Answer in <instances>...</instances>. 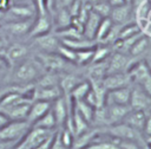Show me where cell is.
Returning a JSON list of instances; mask_svg holds the SVG:
<instances>
[{
	"mask_svg": "<svg viewBox=\"0 0 151 149\" xmlns=\"http://www.w3.org/2000/svg\"><path fill=\"white\" fill-rule=\"evenodd\" d=\"M112 25H113V22H112V20H111L109 17L101 18V19H100V22H99V25H98V28H97L94 39H97V40H99V41H103V40L106 38L107 33L110 32Z\"/></svg>",
	"mask_w": 151,
	"mask_h": 149,
	"instance_id": "obj_24",
	"label": "cell"
},
{
	"mask_svg": "<svg viewBox=\"0 0 151 149\" xmlns=\"http://www.w3.org/2000/svg\"><path fill=\"white\" fill-rule=\"evenodd\" d=\"M32 54V48L28 41L21 40H12L0 53L1 59L4 60L7 69H11L17 63L21 61L26 57Z\"/></svg>",
	"mask_w": 151,
	"mask_h": 149,
	"instance_id": "obj_2",
	"label": "cell"
},
{
	"mask_svg": "<svg viewBox=\"0 0 151 149\" xmlns=\"http://www.w3.org/2000/svg\"><path fill=\"white\" fill-rule=\"evenodd\" d=\"M88 2H91L92 5H94V4H98V2H101V1H105V0H87Z\"/></svg>",
	"mask_w": 151,
	"mask_h": 149,
	"instance_id": "obj_36",
	"label": "cell"
},
{
	"mask_svg": "<svg viewBox=\"0 0 151 149\" xmlns=\"http://www.w3.org/2000/svg\"><path fill=\"white\" fill-rule=\"evenodd\" d=\"M131 89L130 85L122 86L118 89L109 90L105 93L104 104H117V105H130V98H131Z\"/></svg>",
	"mask_w": 151,
	"mask_h": 149,
	"instance_id": "obj_9",
	"label": "cell"
},
{
	"mask_svg": "<svg viewBox=\"0 0 151 149\" xmlns=\"http://www.w3.org/2000/svg\"><path fill=\"white\" fill-rule=\"evenodd\" d=\"M5 21V13H1L0 12V24Z\"/></svg>",
	"mask_w": 151,
	"mask_h": 149,
	"instance_id": "obj_37",
	"label": "cell"
},
{
	"mask_svg": "<svg viewBox=\"0 0 151 149\" xmlns=\"http://www.w3.org/2000/svg\"><path fill=\"white\" fill-rule=\"evenodd\" d=\"M63 96V92L59 85H51V86H34L32 89V99L33 101H46L53 102L58 97Z\"/></svg>",
	"mask_w": 151,
	"mask_h": 149,
	"instance_id": "obj_11",
	"label": "cell"
},
{
	"mask_svg": "<svg viewBox=\"0 0 151 149\" xmlns=\"http://www.w3.org/2000/svg\"><path fill=\"white\" fill-rule=\"evenodd\" d=\"M151 38L147 37V35H143V33L136 38V40L132 43V45L130 46L129 51H127V54L133 57V58H137L144 53L147 52V50L150 48V45H151Z\"/></svg>",
	"mask_w": 151,
	"mask_h": 149,
	"instance_id": "obj_18",
	"label": "cell"
},
{
	"mask_svg": "<svg viewBox=\"0 0 151 149\" xmlns=\"http://www.w3.org/2000/svg\"><path fill=\"white\" fill-rule=\"evenodd\" d=\"M44 72L46 71L40 61L35 58V56L29 54L28 57L8 69L6 84L18 86L33 85Z\"/></svg>",
	"mask_w": 151,
	"mask_h": 149,
	"instance_id": "obj_1",
	"label": "cell"
},
{
	"mask_svg": "<svg viewBox=\"0 0 151 149\" xmlns=\"http://www.w3.org/2000/svg\"><path fill=\"white\" fill-rule=\"evenodd\" d=\"M55 134H57V131H55L53 135H51V136H48L47 138H45L42 142H40V143H39L38 145H35L33 149H51L52 143H53L54 137H55Z\"/></svg>",
	"mask_w": 151,
	"mask_h": 149,
	"instance_id": "obj_27",
	"label": "cell"
},
{
	"mask_svg": "<svg viewBox=\"0 0 151 149\" xmlns=\"http://www.w3.org/2000/svg\"><path fill=\"white\" fill-rule=\"evenodd\" d=\"M18 142L14 141H2L0 140V149H12Z\"/></svg>",
	"mask_w": 151,
	"mask_h": 149,
	"instance_id": "obj_31",
	"label": "cell"
},
{
	"mask_svg": "<svg viewBox=\"0 0 151 149\" xmlns=\"http://www.w3.org/2000/svg\"><path fill=\"white\" fill-rule=\"evenodd\" d=\"M143 134H144L145 138L151 136V115H146L144 128H143Z\"/></svg>",
	"mask_w": 151,
	"mask_h": 149,
	"instance_id": "obj_28",
	"label": "cell"
},
{
	"mask_svg": "<svg viewBox=\"0 0 151 149\" xmlns=\"http://www.w3.org/2000/svg\"><path fill=\"white\" fill-rule=\"evenodd\" d=\"M145 118H146L145 111L136 110V109H130V111L124 117L123 122L126 123L127 125H130L137 132L142 134L143 132V128H144V123H145Z\"/></svg>",
	"mask_w": 151,
	"mask_h": 149,
	"instance_id": "obj_16",
	"label": "cell"
},
{
	"mask_svg": "<svg viewBox=\"0 0 151 149\" xmlns=\"http://www.w3.org/2000/svg\"><path fill=\"white\" fill-rule=\"evenodd\" d=\"M146 142H147V143H149V144H150V145H151V136H150V137H147V138H146Z\"/></svg>",
	"mask_w": 151,
	"mask_h": 149,
	"instance_id": "obj_38",
	"label": "cell"
},
{
	"mask_svg": "<svg viewBox=\"0 0 151 149\" xmlns=\"http://www.w3.org/2000/svg\"><path fill=\"white\" fill-rule=\"evenodd\" d=\"M81 80L78 78V76L66 73L64 76H59V88L63 93L70 96L71 91L80 83Z\"/></svg>",
	"mask_w": 151,
	"mask_h": 149,
	"instance_id": "obj_21",
	"label": "cell"
},
{
	"mask_svg": "<svg viewBox=\"0 0 151 149\" xmlns=\"http://www.w3.org/2000/svg\"><path fill=\"white\" fill-rule=\"evenodd\" d=\"M109 134L116 136L118 140H132V141H136L139 135V132H137L134 129H132L130 125H127L124 122L111 124V127L109 128Z\"/></svg>",
	"mask_w": 151,
	"mask_h": 149,
	"instance_id": "obj_15",
	"label": "cell"
},
{
	"mask_svg": "<svg viewBox=\"0 0 151 149\" xmlns=\"http://www.w3.org/2000/svg\"><path fill=\"white\" fill-rule=\"evenodd\" d=\"M100 17L94 13L93 11H90L85 22H84V37L87 38V39H91L93 40L94 39V35H96V32H97V28H98V25L100 22Z\"/></svg>",
	"mask_w": 151,
	"mask_h": 149,
	"instance_id": "obj_20",
	"label": "cell"
},
{
	"mask_svg": "<svg viewBox=\"0 0 151 149\" xmlns=\"http://www.w3.org/2000/svg\"><path fill=\"white\" fill-rule=\"evenodd\" d=\"M90 89H91V85H90L87 82H83V80H81V82L71 91L70 96L72 97L73 101H81V99H84V98L86 97V95H87V92L90 91Z\"/></svg>",
	"mask_w": 151,
	"mask_h": 149,
	"instance_id": "obj_25",
	"label": "cell"
},
{
	"mask_svg": "<svg viewBox=\"0 0 151 149\" xmlns=\"http://www.w3.org/2000/svg\"><path fill=\"white\" fill-rule=\"evenodd\" d=\"M139 149H146V148H142V147H139Z\"/></svg>",
	"mask_w": 151,
	"mask_h": 149,
	"instance_id": "obj_40",
	"label": "cell"
},
{
	"mask_svg": "<svg viewBox=\"0 0 151 149\" xmlns=\"http://www.w3.org/2000/svg\"><path fill=\"white\" fill-rule=\"evenodd\" d=\"M68 103L67 101L60 96L58 97L55 101L52 102L51 104V110L54 115V118H55V122H57V127H63L65 125L67 118H68Z\"/></svg>",
	"mask_w": 151,
	"mask_h": 149,
	"instance_id": "obj_13",
	"label": "cell"
},
{
	"mask_svg": "<svg viewBox=\"0 0 151 149\" xmlns=\"http://www.w3.org/2000/svg\"><path fill=\"white\" fill-rule=\"evenodd\" d=\"M131 14H132V9H131L130 5L126 2L124 5L112 7L109 18L112 20L113 24H117V25H126L127 21L130 20V18H131Z\"/></svg>",
	"mask_w": 151,
	"mask_h": 149,
	"instance_id": "obj_17",
	"label": "cell"
},
{
	"mask_svg": "<svg viewBox=\"0 0 151 149\" xmlns=\"http://www.w3.org/2000/svg\"><path fill=\"white\" fill-rule=\"evenodd\" d=\"M34 56L47 72H65L67 66L71 64L57 52H34Z\"/></svg>",
	"mask_w": 151,
	"mask_h": 149,
	"instance_id": "obj_3",
	"label": "cell"
},
{
	"mask_svg": "<svg viewBox=\"0 0 151 149\" xmlns=\"http://www.w3.org/2000/svg\"><path fill=\"white\" fill-rule=\"evenodd\" d=\"M51 104L52 102H46V101H32L29 109H28V114L26 117V121L31 124V127L41 117L44 116L50 109H51Z\"/></svg>",
	"mask_w": 151,
	"mask_h": 149,
	"instance_id": "obj_14",
	"label": "cell"
},
{
	"mask_svg": "<svg viewBox=\"0 0 151 149\" xmlns=\"http://www.w3.org/2000/svg\"><path fill=\"white\" fill-rule=\"evenodd\" d=\"M8 122H9L8 117H7V116H6L4 112H1V111H0V129H1L4 125H6Z\"/></svg>",
	"mask_w": 151,
	"mask_h": 149,
	"instance_id": "obj_33",
	"label": "cell"
},
{
	"mask_svg": "<svg viewBox=\"0 0 151 149\" xmlns=\"http://www.w3.org/2000/svg\"><path fill=\"white\" fill-rule=\"evenodd\" d=\"M0 65H5V63H4V60L1 59V57H0ZM5 66H6V65H5ZM6 67H7V66H6Z\"/></svg>",
	"mask_w": 151,
	"mask_h": 149,
	"instance_id": "obj_39",
	"label": "cell"
},
{
	"mask_svg": "<svg viewBox=\"0 0 151 149\" xmlns=\"http://www.w3.org/2000/svg\"><path fill=\"white\" fill-rule=\"evenodd\" d=\"M52 26H53V19L51 17V13H47V14H35L33 24H32V27L29 30V33H28L27 38L31 39L33 37L47 33V32L51 31Z\"/></svg>",
	"mask_w": 151,
	"mask_h": 149,
	"instance_id": "obj_10",
	"label": "cell"
},
{
	"mask_svg": "<svg viewBox=\"0 0 151 149\" xmlns=\"http://www.w3.org/2000/svg\"><path fill=\"white\" fill-rule=\"evenodd\" d=\"M32 51L35 50V52H57L60 39L55 34V32H47L37 37H33L28 41Z\"/></svg>",
	"mask_w": 151,
	"mask_h": 149,
	"instance_id": "obj_7",
	"label": "cell"
},
{
	"mask_svg": "<svg viewBox=\"0 0 151 149\" xmlns=\"http://www.w3.org/2000/svg\"><path fill=\"white\" fill-rule=\"evenodd\" d=\"M31 103H32V99H26V101H24V102H21L19 104L12 106L9 110H7L5 112V115L8 117L9 121H22V119H26Z\"/></svg>",
	"mask_w": 151,
	"mask_h": 149,
	"instance_id": "obj_19",
	"label": "cell"
},
{
	"mask_svg": "<svg viewBox=\"0 0 151 149\" xmlns=\"http://www.w3.org/2000/svg\"><path fill=\"white\" fill-rule=\"evenodd\" d=\"M76 0H60V7H68Z\"/></svg>",
	"mask_w": 151,
	"mask_h": 149,
	"instance_id": "obj_34",
	"label": "cell"
},
{
	"mask_svg": "<svg viewBox=\"0 0 151 149\" xmlns=\"http://www.w3.org/2000/svg\"><path fill=\"white\" fill-rule=\"evenodd\" d=\"M34 18L31 19H20V20H7L0 24V30L6 33L12 40L28 35L32 27Z\"/></svg>",
	"mask_w": 151,
	"mask_h": 149,
	"instance_id": "obj_5",
	"label": "cell"
},
{
	"mask_svg": "<svg viewBox=\"0 0 151 149\" xmlns=\"http://www.w3.org/2000/svg\"><path fill=\"white\" fill-rule=\"evenodd\" d=\"M11 5H12L11 0H0V12L5 13L11 7Z\"/></svg>",
	"mask_w": 151,
	"mask_h": 149,
	"instance_id": "obj_32",
	"label": "cell"
},
{
	"mask_svg": "<svg viewBox=\"0 0 151 149\" xmlns=\"http://www.w3.org/2000/svg\"><path fill=\"white\" fill-rule=\"evenodd\" d=\"M131 80L134 82L150 98H151V70L146 61H139L129 70Z\"/></svg>",
	"mask_w": 151,
	"mask_h": 149,
	"instance_id": "obj_4",
	"label": "cell"
},
{
	"mask_svg": "<svg viewBox=\"0 0 151 149\" xmlns=\"http://www.w3.org/2000/svg\"><path fill=\"white\" fill-rule=\"evenodd\" d=\"M11 41H12V39H11L6 33H4V32L0 30V53H1V51H2Z\"/></svg>",
	"mask_w": 151,
	"mask_h": 149,
	"instance_id": "obj_29",
	"label": "cell"
},
{
	"mask_svg": "<svg viewBox=\"0 0 151 149\" xmlns=\"http://www.w3.org/2000/svg\"><path fill=\"white\" fill-rule=\"evenodd\" d=\"M7 72H8V69L5 65H0V89L6 84Z\"/></svg>",
	"mask_w": 151,
	"mask_h": 149,
	"instance_id": "obj_30",
	"label": "cell"
},
{
	"mask_svg": "<svg viewBox=\"0 0 151 149\" xmlns=\"http://www.w3.org/2000/svg\"><path fill=\"white\" fill-rule=\"evenodd\" d=\"M111 8H112V6L105 0V1H101V2H98V4H94L93 7H92V11L94 13H97L100 18H106V17L110 15Z\"/></svg>",
	"mask_w": 151,
	"mask_h": 149,
	"instance_id": "obj_26",
	"label": "cell"
},
{
	"mask_svg": "<svg viewBox=\"0 0 151 149\" xmlns=\"http://www.w3.org/2000/svg\"><path fill=\"white\" fill-rule=\"evenodd\" d=\"M131 77L129 73H107L101 79V84L106 91L118 89L122 86H126L131 84Z\"/></svg>",
	"mask_w": 151,
	"mask_h": 149,
	"instance_id": "obj_12",
	"label": "cell"
},
{
	"mask_svg": "<svg viewBox=\"0 0 151 149\" xmlns=\"http://www.w3.org/2000/svg\"><path fill=\"white\" fill-rule=\"evenodd\" d=\"M74 102V104H76V106H74V109L87 121V122H91L92 119H93V115H94V106H92V105H90L87 102H85L84 99H81V101H73Z\"/></svg>",
	"mask_w": 151,
	"mask_h": 149,
	"instance_id": "obj_23",
	"label": "cell"
},
{
	"mask_svg": "<svg viewBox=\"0 0 151 149\" xmlns=\"http://www.w3.org/2000/svg\"><path fill=\"white\" fill-rule=\"evenodd\" d=\"M12 5L14 4H33L32 0H11Z\"/></svg>",
	"mask_w": 151,
	"mask_h": 149,
	"instance_id": "obj_35",
	"label": "cell"
},
{
	"mask_svg": "<svg viewBox=\"0 0 151 149\" xmlns=\"http://www.w3.org/2000/svg\"><path fill=\"white\" fill-rule=\"evenodd\" d=\"M31 129V124L26 121H9L0 129V140L19 142Z\"/></svg>",
	"mask_w": 151,
	"mask_h": 149,
	"instance_id": "obj_6",
	"label": "cell"
},
{
	"mask_svg": "<svg viewBox=\"0 0 151 149\" xmlns=\"http://www.w3.org/2000/svg\"><path fill=\"white\" fill-rule=\"evenodd\" d=\"M32 127H37V128H42V129H47V130H55L57 128V122L54 118V115L52 112V110L50 109L44 116H41Z\"/></svg>",
	"mask_w": 151,
	"mask_h": 149,
	"instance_id": "obj_22",
	"label": "cell"
},
{
	"mask_svg": "<svg viewBox=\"0 0 151 149\" xmlns=\"http://www.w3.org/2000/svg\"><path fill=\"white\" fill-rule=\"evenodd\" d=\"M131 69V60L126 53L116 52L110 56L106 63V74L107 73H126Z\"/></svg>",
	"mask_w": 151,
	"mask_h": 149,
	"instance_id": "obj_8",
	"label": "cell"
}]
</instances>
